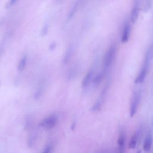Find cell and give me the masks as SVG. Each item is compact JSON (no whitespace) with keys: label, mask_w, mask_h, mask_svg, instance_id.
Listing matches in <instances>:
<instances>
[{"label":"cell","mask_w":153,"mask_h":153,"mask_svg":"<svg viewBox=\"0 0 153 153\" xmlns=\"http://www.w3.org/2000/svg\"><path fill=\"white\" fill-rule=\"evenodd\" d=\"M152 59L151 56V54H150V51L149 50V49L146 51V53L145 54V58H144V60L143 62L142 63V67L140 68V72L138 74L137 77L135 79L134 82L136 84H140L142 83L147 74H148V69H149V63H150V61Z\"/></svg>","instance_id":"1"},{"label":"cell","mask_w":153,"mask_h":153,"mask_svg":"<svg viewBox=\"0 0 153 153\" xmlns=\"http://www.w3.org/2000/svg\"><path fill=\"white\" fill-rule=\"evenodd\" d=\"M116 46L114 44H113L109 47L106 53L105 54L103 61L102 69L106 72H108L109 68L111 67L114 62L116 56Z\"/></svg>","instance_id":"2"},{"label":"cell","mask_w":153,"mask_h":153,"mask_svg":"<svg viewBox=\"0 0 153 153\" xmlns=\"http://www.w3.org/2000/svg\"><path fill=\"white\" fill-rule=\"evenodd\" d=\"M140 98H141L140 90L134 91L131 97L130 107V115L131 117H134L136 114L138 109V106L140 103Z\"/></svg>","instance_id":"3"},{"label":"cell","mask_w":153,"mask_h":153,"mask_svg":"<svg viewBox=\"0 0 153 153\" xmlns=\"http://www.w3.org/2000/svg\"><path fill=\"white\" fill-rule=\"evenodd\" d=\"M109 82H108L106 85L104 86L100 94V96L99 97V98L97 99V100L96 101V102L94 103V104L93 105V106H92L91 108V110L93 111H99L102 106V104L103 103V101H104V99L106 97V95L107 94V92H108V88H109Z\"/></svg>","instance_id":"4"},{"label":"cell","mask_w":153,"mask_h":153,"mask_svg":"<svg viewBox=\"0 0 153 153\" xmlns=\"http://www.w3.org/2000/svg\"><path fill=\"white\" fill-rule=\"evenodd\" d=\"M57 122V116L56 115H51L44 118L39 123V125L46 129H51L56 126Z\"/></svg>","instance_id":"5"},{"label":"cell","mask_w":153,"mask_h":153,"mask_svg":"<svg viewBox=\"0 0 153 153\" xmlns=\"http://www.w3.org/2000/svg\"><path fill=\"white\" fill-rule=\"evenodd\" d=\"M140 6V0H134L131 10L130 15V21L133 23H134L137 21L139 17Z\"/></svg>","instance_id":"6"},{"label":"cell","mask_w":153,"mask_h":153,"mask_svg":"<svg viewBox=\"0 0 153 153\" xmlns=\"http://www.w3.org/2000/svg\"><path fill=\"white\" fill-rule=\"evenodd\" d=\"M131 32V26L130 24L128 22H126L123 25L122 33H121V41L122 43H126L128 42V39L130 38Z\"/></svg>","instance_id":"7"},{"label":"cell","mask_w":153,"mask_h":153,"mask_svg":"<svg viewBox=\"0 0 153 153\" xmlns=\"http://www.w3.org/2000/svg\"><path fill=\"white\" fill-rule=\"evenodd\" d=\"M94 67H93L89 69V71L85 75L82 81V87L83 88L87 87L90 85V84L93 81L94 77Z\"/></svg>","instance_id":"8"},{"label":"cell","mask_w":153,"mask_h":153,"mask_svg":"<svg viewBox=\"0 0 153 153\" xmlns=\"http://www.w3.org/2000/svg\"><path fill=\"white\" fill-rule=\"evenodd\" d=\"M125 143H126V134L125 132L123 130L121 129L119 134L117 140V144H118V152L120 153H123L124 151V147H125Z\"/></svg>","instance_id":"9"},{"label":"cell","mask_w":153,"mask_h":153,"mask_svg":"<svg viewBox=\"0 0 153 153\" xmlns=\"http://www.w3.org/2000/svg\"><path fill=\"white\" fill-rule=\"evenodd\" d=\"M152 141H153V136L151 131H149L144 140L143 148L145 152H149L152 147Z\"/></svg>","instance_id":"10"},{"label":"cell","mask_w":153,"mask_h":153,"mask_svg":"<svg viewBox=\"0 0 153 153\" xmlns=\"http://www.w3.org/2000/svg\"><path fill=\"white\" fill-rule=\"evenodd\" d=\"M140 133H141V128L139 127L138 130L133 134V136L131 137V139L128 144V148L130 149H134L136 148L138 142L139 138L140 137Z\"/></svg>","instance_id":"11"},{"label":"cell","mask_w":153,"mask_h":153,"mask_svg":"<svg viewBox=\"0 0 153 153\" xmlns=\"http://www.w3.org/2000/svg\"><path fill=\"white\" fill-rule=\"evenodd\" d=\"M74 50V48L72 45H71L70 47H69L66 50L65 54L64 55V57L63 59V63L64 64H67L70 61V60L71 59L73 56Z\"/></svg>","instance_id":"12"},{"label":"cell","mask_w":153,"mask_h":153,"mask_svg":"<svg viewBox=\"0 0 153 153\" xmlns=\"http://www.w3.org/2000/svg\"><path fill=\"white\" fill-rule=\"evenodd\" d=\"M108 72H105V71H103V69H102L101 71H100L94 77V79H93V84L95 85H98L102 81V80L103 79V78H105V75H106Z\"/></svg>","instance_id":"13"},{"label":"cell","mask_w":153,"mask_h":153,"mask_svg":"<svg viewBox=\"0 0 153 153\" xmlns=\"http://www.w3.org/2000/svg\"><path fill=\"white\" fill-rule=\"evenodd\" d=\"M27 56L26 55H23L19 62L18 66H17L18 71H22L25 68L26 63H27Z\"/></svg>","instance_id":"14"},{"label":"cell","mask_w":153,"mask_h":153,"mask_svg":"<svg viewBox=\"0 0 153 153\" xmlns=\"http://www.w3.org/2000/svg\"><path fill=\"white\" fill-rule=\"evenodd\" d=\"M44 84H41L39 86V88H38L37 91H36V93H35V98H38L41 95V94L43 92V90H44Z\"/></svg>","instance_id":"15"},{"label":"cell","mask_w":153,"mask_h":153,"mask_svg":"<svg viewBox=\"0 0 153 153\" xmlns=\"http://www.w3.org/2000/svg\"><path fill=\"white\" fill-rule=\"evenodd\" d=\"M52 151H53V145L51 143H49L45 146V148H44V149L41 153H52Z\"/></svg>","instance_id":"16"},{"label":"cell","mask_w":153,"mask_h":153,"mask_svg":"<svg viewBox=\"0 0 153 153\" xmlns=\"http://www.w3.org/2000/svg\"><path fill=\"white\" fill-rule=\"evenodd\" d=\"M19 0H10L9 2L7 4V8H10L11 6H13L14 4H15Z\"/></svg>","instance_id":"17"},{"label":"cell","mask_w":153,"mask_h":153,"mask_svg":"<svg viewBox=\"0 0 153 153\" xmlns=\"http://www.w3.org/2000/svg\"><path fill=\"white\" fill-rule=\"evenodd\" d=\"M136 153H142V151H141L140 150H139V151H138Z\"/></svg>","instance_id":"18"},{"label":"cell","mask_w":153,"mask_h":153,"mask_svg":"<svg viewBox=\"0 0 153 153\" xmlns=\"http://www.w3.org/2000/svg\"><path fill=\"white\" fill-rule=\"evenodd\" d=\"M117 153H120V152H117Z\"/></svg>","instance_id":"19"}]
</instances>
